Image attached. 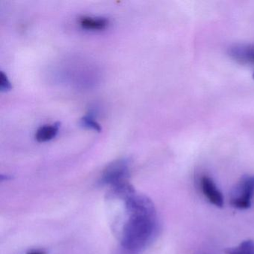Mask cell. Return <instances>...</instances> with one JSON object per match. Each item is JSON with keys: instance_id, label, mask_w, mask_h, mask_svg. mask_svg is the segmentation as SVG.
<instances>
[{"instance_id": "5b68a950", "label": "cell", "mask_w": 254, "mask_h": 254, "mask_svg": "<svg viewBox=\"0 0 254 254\" xmlns=\"http://www.w3.org/2000/svg\"><path fill=\"white\" fill-rule=\"evenodd\" d=\"M228 53L236 62L242 64L254 63V45L235 44L230 47Z\"/></svg>"}, {"instance_id": "ba28073f", "label": "cell", "mask_w": 254, "mask_h": 254, "mask_svg": "<svg viewBox=\"0 0 254 254\" xmlns=\"http://www.w3.org/2000/svg\"><path fill=\"white\" fill-rule=\"evenodd\" d=\"M226 254H254V242L245 240L238 246L225 250Z\"/></svg>"}, {"instance_id": "30bf717a", "label": "cell", "mask_w": 254, "mask_h": 254, "mask_svg": "<svg viewBox=\"0 0 254 254\" xmlns=\"http://www.w3.org/2000/svg\"><path fill=\"white\" fill-rule=\"evenodd\" d=\"M11 84L8 79V76L4 72H0V90L2 92L9 91L11 89Z\"/></svg>"}, {"instance_id": "6da1fadb", "label": "cell", "mask_w": 254, "mask_h": 254, "mask_svg": "<svg viewBox=\"0 0 254 254\" xmlns=\"http://www.w3.org/2000/svg\"><path fill=\"white\" fill-rule=\"evenodd\" d=\"M125 200L127 219L123 229L122 246L130 254H138L149 245L157 233V212L148 197L136 192Z\"/></svg>"}, {"instance_id": "8992f818", "label": "cell", "mask_w": 254, "mask_h": 254, "mask_svg": "<svg viewBox=\"0 0 254 254\" xmlns=\"http://www.w3.org/2000/svg\"><path fill=\"white\" fill-rule=\"evenodd\" d=\"M60 123H55L53 125H47L41 126L35 134V139L39 142H47L56 137L59 132Z\"/></svg>"}, {"instance_id": "3957f363", "label": "cell", "mask_w": 254, "mask_h": 254, "mask_svg": "<svg viewBox=\"0 0 254 254\" xmlns=\"http://www.w3.org/2000/svg\"><path fill=\"white\" fill-rule=\"evenodd\" d=\"M130 168L128 160L126 159L116 160L107 166L102 176V184L117 187L124 183L129 182Z\"/></svg>"}, {"instance_id": "277c9868", "label": "cell", "mask_w": 254, "mask_h": 254, "mask_svg": "<svg viewBox=\"0 0 254 254\" xmlns=\"http://www.w3.org/2000/svg\"><path fill=\"white\" fill-rule=\"evenodd\" d=\"M200 187L203 195L211 204L216 207H223L224 203V196L212 178L207 175H203L200 179Z\"/></svg>"}, {"instance_id": "52a82bcc", "label": "cell", "mask_w": 254, "mask_h": 254, "mask_svg": "<svg viewBox=\"0 0 254 254\" xmlns=\"http://www.w3.org/2000/svg\"><path fill=\"white\" fill-rule=\"evenodd\" d=\"M80 25L87 30H102L108 26V20L105 17H83L80 20Z\"/></svg>"}, {"instance_id": "7a4b0ae2", "label": "cell", "mask_w": 254, "mask_h": 254, "mask_svg": "<svg viewBox=\"0 0 254 254\" xmlns=\"http://www.w3.org/2000/svg\"><path fill=\"white\" fill-rule=\"evenodd\" d=\"M254 195V175H245L241 178L231 191L230 204L235 209H249Z\"/></svg>"}, {"instance_id": "7c38bea8", "label": "cell", "mask_w": 254, "mask_h": 254, "mask_svg": "<svg viewBox=\"0 0 254 254\" xmlns=\"http://www.w3.org/2000/svg\"></svg>"}, {"instance_id": "8fae6325", "label": "cell", "mask_w": 254, "mask_h": 254, "mask_svg": "<svg viewBox=\"0 0 254 254\" xmlns=\"http://www.w3.org/2000/svg\"><path fill=\"white\" fill-rule=\"evenodd\" d=\"M26 254H47V252L44 251H41V250H32L26 253Z\"/></svg>"}, {"instance_id": "9c48e42d", "label": "cell", "mask_w": 254, "mask_h": 254, "mask_svg": "<svg viewBox=\"0 0 254 254\" xmlns=\"http://www.w3.org/2000/svg\"><path fill=\"white\" fill-rule=\"evenodd\" d=\"M81 124L84 127L93 129V130H96V131L99 132L102 130L100 125L96 120H94V119H93L91 115H87L83 117L81 120Z\"/></svg>"}]
</instances>
